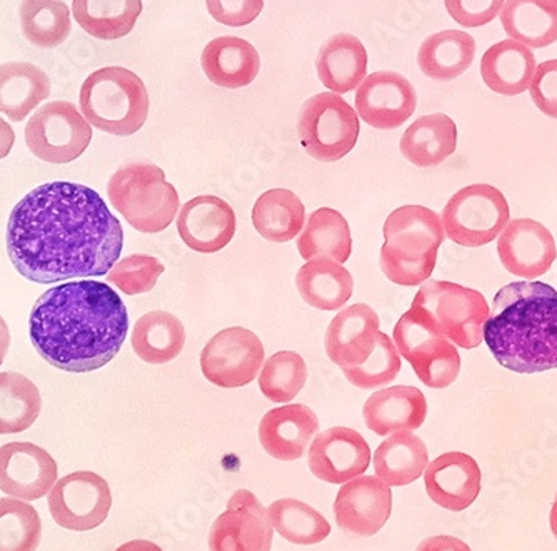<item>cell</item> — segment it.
I'll list each match as a JSON object with an SVG mask.
<instances>
[{"label":"cell","instance_id":"ac0fdd59","mask_svg":"<svg viewBox=\"0 0 557 551\" xmlns=\"http://www.w3.org/2000/svg\"><path fill=\"white\" fill-rule=\"evenodd\" d=\"M58 463L42 448L24 441L0 448V490L18 500L46 497L58 481Z\"/></svg>","mask_w":557,"mask_h":551},{"label":"cell","instance_id":"6da1fadb","mask_svg":"<svg viewBox=\"0 0 557 551\" xmlns=\"http://www.w3.org/2000/svg\"><path fill=\"white\" fill-rule=\"evenodd\" d=\"M124 231L99 193L83 184H42L12 209L8 250L39 284L106 276L121 258Z\"/></svg>","mask_w":557,"mask_h":551},{"label":"cell","instance_id":"4316f807","mask_svg":"<svg viewBox=\"0 0 557 551\" xmlns=\"http://www.w3.org/2000/svg\"><path fill=\"white\" fill-rule=\"evenodd\" d=\"M318 75L321 83L334 94L358 89L368 74V52L358 37L337 34L319 50Z\"/></svg>","mask_w":557,"mask_h":551},{"label":"cell","instance_id":"9c48e42d","mask_svg":"<svg viewBox=\"0 0 557 551\" xmlns=\"http://www.w3.org/2000/svg\"><path fill=\"white\" fill-rule=\"evenodd\" d=\"M359 133L358 112L337 94H318L300 108L297 134L315 161L336 162L346 158L356 147Z\"/></svg>","mask_w":557,"mask_h":551},{"label":"cell","instance_id":"60d3db41","mask_svg":"<svg viewBox=\"0 0 557 551\" xmlns=\"http://www.w3.org/2000/svg\"><path fill=\"white\" fill-rule=\"evenodd\" d=\"M308 381V365L296 351H278L262 365L259 388L272 403H289Z\"/></svg>","mask_w":557,"mask_h":551},{"label":"cell","instance_id":"30bf717a","mask_svg":"<svg viewBox=\"0 0 557 551\" xmlns=\"http://www.w3.org/2000/svg\"><path fill=\"white\" fill-rule=\"evenodd\" d=\"M509 218L506 196L490 184H472L458 191L441 216L446 236L466 247L493 243L508 225Z\"/></svg>","mask_w":557,"mask_h":551},{"label":"cell","instance_id":"b9f144b4","mask_svg":"<svg viewBox=\"0 0 557 551\" xmlns=\"http://www.w3.org/2000/svg\"><path fill=\"white\" fill-rule=\"evenodd\" d=\"M42 537L39 513L27 501L0 498V551H36Z\"/></svg>","mask_w":557,"mask_h":551},{"label":"cell","instance_id":"7402d4cb","mask_svg":"<svg viewBox=\"0 0 557 551\" xmlns=\"http://www.w3.org/2000/svg\"><path fill=\"white\" fill-rule=\"evenodd\" d=\"M429 498L449 512H462L481 491V469L472 456L459 451L444 453L429 463L424 472Z\"/></svg>","mask_w":557,"mask_h":551},{"label":"cell","instance_id":"83f0119b","mask_svg":"<svg viewBox=\"0 0 557 551\" xmlns=\"http://www.w3.org/2000/svg\"><path fill=\"white\" fill-rule=\"evenodd\" d=\"M458 147V127L446 114L422 115L409 125L400 152L418 168H436L443 164Z\"/></svg>","mask_w":557,"mask_h":551},{"label":"cell","instance_id":"816d5d0a","mask_svg":"<svg viewBox=\"0 0 557 551\" xmlns=\"http://www.w3.org/2000/svg\"><path fill=\"white\" fill-rule=\"evenodd\" d=\"M115 551H162V548L152 543V541L133 540L129 543L122 544Z\"/></svg>","mask_w":557,"mask_h":551},{"label":"cell","instance_id":"cb8c5ba5","mask_svg":"<svg viewBox=\"0 0 557 551\" xmlns=\"http://www.w3.org/2000/svg\"><path fill=\"white\" fill-rule=\"evenodd\" d=\"M366 426L377 437L421 428L428 416L424 393L414 387H393L377 391L362 409Z\"/></svg>","mask_w":557,"mask_h":551},{"label":"cell","instance_id":"c3c4849f","mask_svg":"<svg viewBox=\"0 0 557 551\" xmlns=\"http://www.w3.org/2000/svg\"><path fill=\"white\" fill-rule=\"evenodd\" d=\"M416 551H471V548L459 538L440 535L422 541Z\"/></svg>","mask_w":557,"mask_h":551},{"label":"cell","instance_id":"2e32d148","mask_svg":"<svg viewBox=\"0 0 557 551\" xmlns=\"http://www.w3.org/2000/svg\"><path fill=\"white\" fill-rule=\"evenodd\" d=\"M371 465V448L361 433L334 426L322 433L309 450V468L319 480L331 485H344L364 475Z\"/></svg>","mask_w":557,"mask_h":551},{"label":"cell","instance_id":"f546056e","mask_svg":"<svg viewBox=\"0 0 557 551\" xmlns=\"http://www.w3.org/2000/svg\"><path fill=\"white\" fill-rule=\"evenodd\" d=\"M429 453L412 431H397L379 444L374 453L375 476L389 487H408L424 475Z\"/></svg>","mask_w":557,"mask_h":551},{"label":"cell","instance_id":"484cf974","mask_svg":"<svg viewBox=\"0 0 557 551\" xmlns=\"http://www.w3.org/2000/svg\"><path fill=\"white\" fill-rule=\"evenodd\" d=\"M536 68V58L528 46L500 40L483 56L481 75L493 93L512 97L529 89Z\"/></svg>","mask_w":557,"mask_h":551},{"label":"cell","instance_id":"ffe728a7","mask_svg":"<svg viewBox=\"0 0 557 551\" xmlns=\"http://www.w3.org/2000/svg\"><path fill=\"white\" fill-rule=\"evenodd\" d=\"M233 206L218 196H197L183 206L177 218L181 240L189 249L212 255L224 249L236 234Z\"/></svg>","mask_w":557,"mask_h":551},{"label":"cell","instance_id":"8d00e7d4","mask_svg":"<svg viewBox=\"0 0 557 551\" xmlns=\"http://www.w3.org/2000/svg\"><path fill=\"white\" fill-rule=\"evenodd\" d=\"M72 11L89 36L117 40L133 33L143 0H72Z\"/></svg>","mask_w":557,"mask_h":551},{"label":"cell","instance_id":"1f68e13d","mask_svg":"<svg viewBox=\"0 0 557 551\" xmlns=\"http://www.w3.org/2000/svg\"><path fill=\"white\" fill-rule=\"evenodd\" d=\"M50 96L46 72L29 62L0 65V112L12 122L24 121Z\"/></svg>","mask_w":557,"mask_h":551},{"label":"cell","instance_id":"681fc988","mask_svg":"<svg viewBox=\"0 0 557 551\" xmlns=\"http://www.w3.org/2000/svg\"><path fill=\"white\" fill-rule=\"evenodd\" d=\"M15 144V133L11 124L0 118V159L8 158Z\"/></svg>","mask_w":557,"mask_h":551},{"label":"cell","instance_id":"7a4b0ae2","mask_svg":"<svg viewBox=\"0 0 557 551\" xmlns=\"http://www.w3.org/2000/svg\"><path fill=\"white\" fill-rule=\"evenodd\" d=\"M129 333L124 301L109 284L84 280L44 293L34 305L29 334L54 368L90 372L119 355Z\"/></svg>","mask_w":557,"mask_h":551},{"label":"cell","instance_id":"f6af8a7d","mask_svg":"<svg viewBox=\"0 0 557 551\" xmlns=\"http://www.w3.org/2000/svg\"><path fill=\"white\" fill-rule=\"evenodd\" d=\"M447 12L462 27H483L503 11L506 0H444Z\"/></svg>","mask_w":557,"mask_h":551},{"label":"cell","instance_id":"e0dca14e","mask_svg":"<svg viewBox=\"0 0 557 551\" xmlns=\"http://www.w3.org/2000/svg\"><path fill=\"white\" fill-rule=\"evenodd\" d=\"M391 512V487L377 476H359L347 481L334 503L337 525L352 537L368 538L377 534L386 525Z\"/></svg>","mask_w":557,"mask_h":551},{"label":"cell","instance_id":"5bb4252c","mask_svg":"<svg viewBox=\"0 0 557 551\" xmlns=\"http://www.w3.org/2000/svg\"><path fill=\"white\" fill-rule=\"evenodd\" d=\"M274 528L252 491L233 494L209 531V551H271Z\"/></svg>","mask_w":557,"mask_h":551},{"label":"cell","instance_id":"f5cc1de1","mask_svg":"<svg viewBox=\"0 0 557 551\" xmlns=\"http://www.w3.org/2000/svg\"><path fill=\"white\" fill-rule=\"evenodd\" d=\"M550 530H553L554 537H556L557 540V493L553 510H550Z\"/></svg>","mask_w":557,"mask_h":551},{"label":"cell","instance_id":"d6a6232c","mask_svg":"<svg viewBox=\"0 0 557 551\" xmlns=\"http://www.w3.org/2000/svg\"><path fill=\"white\" fill-rule=\"evenodd\" d=\"M186 330L177 316L150 311L137 319L133 330V350L147 365H168L183 353Z\"/></svg>","mask_w":557,"mask_h":551},{"label":"cell","instance_id":"3957f363","mask_svg":"<svg viewBox=\"0 0 557 551\" xmlns=\"http://www.w3.org/2000/svg\"><path fill=\"white\" fill-rule=\"evenodd\" d=\"M484 341L496 362L521 375L557 368V291L541 281H519L494 297Z\"/></svg>","mask_w":557,"mask_h":551},{"label":"cell","instance_id":"4fadbf2b","mask_svg":"<svg viewBox=\"0 0 557 551\" xmlns=\"http://www.w3.org/2000/svg\"><path fill=\"white\" fill-rule=\"evenodd\" d=\"M111 506L108 481L92 472L64 476L49 493L50 515L59 526L72 531H89L102 525Z\"/></svg>","mask_w":557,"mask_h":551},{"label":"cell","instance_id":"f35d334b","mask_svg":"<svg viewBox=\"0 0 557 551\" xmlns=\"http://www.w3.org/2000/svg\"><path fill=\"white\" fill-rule=\"evenodd\" d=\"M18 17L27 40L42 49L61 46L71 34V14L62 0H24Z\"/></svg>","mask_w":557,"mask_h":551},{"label":"cell","instance_id":"836d02e7","mask_svg":"<svg viewBox=\"0 0 557 551\" xmlns=\"http://www.w3.org/2000/svg\"><path fill=\"white\" fill-rule=\"evenodd\" d=\"M475 58V42L462 30H443L422 42L418 64L431 79L447 83L465 74Z\"/></svg>","mask_w":557,"mask_h":551},{"label":"cell","instance_id":"7dc6e473","mask_svg":"<svg viewBox=\"0 0 557 551\" xmlns=\"http://www.w3.org/2000/svg\"><path fill=\"white\" fill-rule=\"evenodd\" d=\"M529 93L543 114L557 119V59L537 65Z\"/></svg>","mask_w":557,"mask_h":551},{"label":"cell","instance_id":"4dcf8cb0","mask_svg":"<svg viewBox=\"0 0 557 551\" xmlns=\"http://www.w3.org/2000/svg\"><path fill=\"white\" fill-rule=\"evenodd\" d=\"M297 249L304 261L319 258L333 259L339 265L349 261L352 253L349 222L336 209H318L297 236Z\"/></svg>","mask_w":557,"mask_h":551},{"label":"cell","instance_id":"8fae6325","mask_svg":"<svg viewBox=\"0 0 557 551\" xmlns=\"http://www.w3.org/2000/svg\"><path fill=\"white\" fill-rule=\"evenodd\" d=\"M92 140V127L72 102L42 106L25 125V143L36 158L49 164L79 159Z\"/></svg>","mask_w":557,"mask_h":551},{"label":"cell","instance_id":"74e56055","mask_svg":"<svg viewBox=\"0 0 557 551\" xmlns=\"http://www.w3.org/2000/svg\"><path fill=\"white\" fill-rule=\"evenodd\" d=\"M39 388L21 372H0V434L29 430L39 418Z\"/></svg>","mask_w":557,"mask_h":551},{"label":"cell","instance_id":"603a6c76","mask_svg":"<svg viewBox=\"0 0 557 551\" xmlns=\"http://www.w3.org/2000/svg\"><path fill=\"white\" fill-rule=\"evenodd\" d=\"M319 433V418L309 406L286 405L262 416L259 440L265 453L278 462H296L306 455Z\"/></svg>","mask_w":557,"mask_h":551},{"label":"cell","instance_id":"ba28073f","mask_svg":"<svg viewBox=\"0 0 557 551\" xmlns=\"http://www.w3.org/2000/svg\"><path fill=\"white\" fill-rule=\"evenodd\" d=\"M412 305L424 309L456 346L474 350L483 343L491 309L479 291L447 281H425Z\"/></svg>","mask_w":557,"mask_h":551},{"label":"cell","instance_id":"8992f818","mask_svg":"<svg viewBox=\"0 0 557 551\" xmlns=\"http://www.w3.org/2000/svg\"><path fill=\"white\" fill-rule=\"evenodd\" d=\"M111 205L134 230L158 234L168 230L180 211V194L164 171L149 161L127 162L108 184Z\"/></svg>","mask_w":557,"mask_h":551},{"label":"cell","instance_id":"9a60e30c","mask_svg":"<svg viewBox=\"0 0 557 551\" xmlns=\"http://www.w3.org/2000/svg\"><path fill=\"white\" fill-rule=\"evenodd\" d=\"M418 108L414 86L397 72H374L356 93V112L375 130L393 131L409 121Z\"/></svg>","mask_w":557,"mask_h":551},{"label":"cell","instance_id":"e575fe53","mask_svg":"<svg viewBox=\"0 0 557 551\" xmlns=\"http://www.w3.org/2000/svg\"><path fill=\"white\" fill-rule=\"evenodd\" d=\"M252 224L265 241L289 243L302 233L306 208L293 191H265L252 208Z\"/></svg>","mask_w":557,"mask_h":551},{"label":"cell","instance_id":"ee69618b","mask_svg":"<svg viewBox=\"0 0 557 551\" xmlns=\"http://www.w3.org/2000/svg\"><path fill=\"white\" fill-rule=\"evenodd\" d=\"M164 272V265L154 256L133 255L119 259L108 272V281L129 296L150 293Z\"/></svg>","mask_w":557,"mask_h":551},{"label":"cell","instance_id":"7bdbcfd3","mask_svg":"<svg viewBox=\"0 0 557 551\" xmlns=\"http://www.w3.org/2000/svg\"><path fill=\"white\" fill-rule=\"evenodd\" d=\"M403 369L396 343L383 331H379L377 343L369 358L361 365L344 368L346 380L361 390H377L396 380Z\"/></svg>","mask_w":557,"mask_h":551},{"label":"cell","instance_id":"5b68a950","mask_svg":"<svg viewBox=\"0 0 557 551\" xmlns=\"http://www.w3.org/2000/svg\"><path fill=\"white\" fill-rule=\"evenodd\" d=\"M149 106L146 84L129 69H99L81 89V111L86 121L112 136H133L143 130Z\"/></svg>","mask_w":557,"mask_h":551},{"label":"cell","instance_id":"44dd1931","mask_svg":"<svg viewBox=\"0 0 557 551\" xmlns=\"http://www.w3.org/2000/svg\"><path fill=\"white\" fill-rule=\"evenodd\" d=\"M379 316L369 305H352L329 322L325 353L341 369L361 365L377 343Z\"/></svg>","mask_w":557,"mask_h":551},{"label":"cell","instance_id":"f907efd6","mask_svg":"<svg viewBox=\"0 0 557 551\" xmlns=\"http://www.w3.org/2000/svg\"><path fill=\"white\" fill-rule=\"evenodd\" d=\"M9 346H11V333H9V328L8 325H5L4 318L0 316V366H2L5 356H8Z\"/></svg>","mask_w":557,"mask_h":551},{"label":"cell","instance_id":"52a82bcc","mask_svg":"<svg viewBox=\"0 0 557 551\" xmlns=\"http://www.w3.org/2000/svg\"><path fill=\"white\" fill-rule=\"evenodd\" d=\"M394 343L399 355L414 369L419 380L433 390H444L458 380L461 356L434 319L412 305L394 326Z\"/></svg>","mask_w":557,"mask_h":551},{"label":"cell","instance_id":"277c9868","mask_svg":"<svg viewBox=\"0 0 557 551\" xmlns=\"http://www.w3.org/2000/svg\"><path fill=\"white\" fill-rule=\"evenodd\" d=\"M383 233L381 269L387 280L408 287L425 283L446 237L440 215L424 206H403L387 216Z\"/></svg>","mask_w":557,"mask_h":551},{"label":"cell","instance_id":"7c38bea8","mask_svg":"<svg viewBox=\"0 0 557 551\" xmlns=\"http://www.w3.org/2000/svg\"><path fill=\"white\" fill-rule=\"evenodd\" d=\"M261 340L240 326L219 331L200 353L202 375L219 388H243L252 383L264 365Z\"/></svg>","mask_w":557,"mask_h":551},{"label":"cell","instance_id":"ab89813d","mask_svg":"<svg viewBox=\"0 0 557 551\" xmlns=\"http://www.w3.org/2000/svg\"><path fill=\"white\" fill-rule=\"evenodd\" d=\"M272 528L296 544H318L331 535L327 519L302 501L284 498L268 509Z\"/></svg>","mask_w":557,"mask_h":551},{"label":"cell","instance_id":"d590c367","mask_svg":"<svg viewBox=\"0 0 557 551\" xmlns=\"http://www.w3.org/2000/svg\"><path fill=\"white\" fill-rule=\"evenodd\" d=\"M500 22L512 40L529 49H543L557 40V9L544 0H506Z\"/></svg>","mask_w":557,"mask_h":551},{"label":"cell","instance_id":"db71d44e","mask_svg":"<svg viewBox=\"0 0 557 551\" xmlns=\"http://www.w3.org/2000/svg\"><path fill=\"white\" fill-rule=\"evenodd\" d=\"M547 4L553 5V8L557 9V0H544Z\"/></svg>","mask_w":557,"mask_h":551},{"label":"cell","instance_id":"bcb514c9","mask_svg":"<svg viewBox=\"0 0 557 551\" xmlns=\"http://www.w3.org/2000/svg\"><path fill=\"white\" fill-rule=\"evenodd\" d=\"M206 4L214 21L230 27L252 24L264 9V0H206Z\"/></svg>","mask_w":557,"mask_h":551},{"label":"cell","instance_id":"d4e9b609","mask_svg":"<svg viewBox=\"0 0 557 551\" xmlns=\"http://www.w3.org/2000/svg\"><path fill=\"white\" fill-rule=\"evenodd\" d=\"M200 64L208 79L225 89H240L255 83L261 58L252 44L240 37H218L206 46Z\"/></svg>","mask_w":557,"mask_h":551},{"label":"cell","instance_id":"f1b7e54d","mask_svg":"<svg viewBox=\"0 0 557 551\" xmlns=\"http://www.w3.org/2000/svg\"><path fill=\"white\" fill-rule=\"evenodd\" d=\"M296 286L309 306L321 311H337L352 297L350 272L333 259H312L297 271Z\"/></svg>","mask_w":557,"mask_h":551},{"label":"cell","instance_id":"d6986e66","mask_svg":"<svg viewBox=\"0 0 557 551\" xmlns=\"http://www.w3.org/2000/svg\"><path fill=\"white\" fill-rule=\"evenodd\" d=\"M497 253L504 268L525 280L546 274L557 258L553 234L534 219L509 221L499 234Z\"/></svg>","mask_w":557,"mask_h":551}]
</instances>
